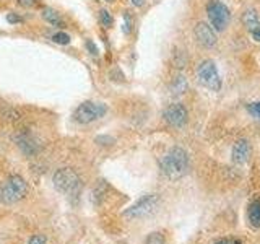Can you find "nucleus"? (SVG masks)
Returning a JSON list of instances; mask_svg holds the SVG:
<instances>
[{
    "label": "nucleus",
    "instance_id": "obj_27",
    "mask_svg": "<svg viewBox=\"0 0 260 244\" xmlns=\"http://www.w3.org/2000/svg\"><path fill=\"white\" fill-rule=\"evenodd\" d=\"M133 5H137V7H141V5L145 3V0H132Z\"/></svg>",
    "mask_w": 260,
    "mask_h": 244
},
{
    "label": "nucleus",
    "instance_id": "obj_10",
    "mask_svg": "<svg viewBox=\"0 0 260 244\" xmlns=\"http://www.w3.org/2000/svg\"><path fill=\"white\" fill-rule=\"evenodd\" d=\"M252 155V146L249 140H239L233 146V161L236 164H246Z\"/></svg>",
    "mask_w": 260,
    "mask_h": 244
},
{
    "label": "nucleus",
    "instance_id": "obj_18",
    "mask_svg": "<svg viewBox=\"0 0 260 244\" xmlns=\"http://www.w3.org/2000/svg\"><path fill=\"white\" fill-rule=\"evenodd\" d=\"M100 20L103 23V26H106V28L113 26V16H111V13L108 10H101L100 11Z\"/></svg>",
    "mask_w": 260,
    "mask_h": 244
},
{
    "label": "nucleus",
    "instance_id": "obj_15",
    "mask_svg": "<svg viewBox=\"0 0 260 244\" xmlns=\"http://www.w3.org/2000/svg\"><path fill=\"white\" fill-rule=\"evenodd\" d=\"M42 18H44L47 23L54 24V26H62V20H60L59 13L52 8H46L44 11H42Z\"/></svg>",
    "mask_w": 260,
    "mask_h": 244
},
{
    "label": "nucleus",
    "instance_id": "obj_17",
    "mask_svg": "<svg viewBox=\"0 0 260 244\" xmlns=\"http://www.w3.org/2000/svg\"><path fill=\"white\" fill-rule=\"evenodd\" d=\"M52 41L55 42V44L65 46V44H69V42H70V36L67 34V33H55V34L52 36Z\"/></svg>",
    "mask_w": 260,
    "mask_h": 244
},
{
    "label": "nucleus",
    "instance_id": "obj_11",
    "mask_svg": "<svg viewBox=\"0 0 260 244\" xmlns=\"http://www.w3.org/2000/svg\"><path fill=\"white\" fill-rule=\"evenodd\" d=\"M16 142H18V146L23 150V153L26 155H34L36 151L39 150L38 142H36L31 133H21V135L16 138Z\"/></svg>",
    "mask_w": 260,
    "mask_h": 244
},
{
    "label": "nucleus",
    "instance_id": "obj_8",
    "mask_svg": "<svg viewBox=\"0 0 260 244\" xmlns=\"http://www.w3.org/2000/svg\"><path fill=\"white\" fill-rule=\"evenodd\" d=\"M163 118L169 125L179 129V127H184L185 124H187L189 113H187V109H185L184 105H181V103H174V105L166 108Z\"/></svg>",
    "mask_w": 260,
    "mask_h": 244
},
{
    "label": "nucleus",
    "instance_id": "obj_9",
    "mask_svg": "<svg viewBox=\"0 0 260 244\" xmlns=\"http://www.w3.org/2000/svg\"><path fill=\"white\" fill-rule=\"evenodd\" d=\"M194 34H195V39L199 41V44L203 47H213L216 44V33L208 23H203V21L197 23Z\"/></svg>",
    "mask_w": 260,
    "mask_h": 244
},
{
    "label": "nucleus",
    "instance_id": "obj_24",
    "mask_svg": "<svg viewBox=\"0 0 260 244\" xmlns=\"http://www.w3.org/2000/svg\"><path fill=\"white\" fill-rule=\"evenodd\" d=\"M215 244H241L239 241H234V240H221L218 243H215Z\"/></svg>",
    "mask_w": 260,
    "mask_h": 244
},
{
    "label": "nucleus",
    "instance_id": "obj_14",
    "mask_svg": "<svg viewBox=\"0 0 260 244\" xmlns=\"http://www.w3.org/2000/svg\"><path fill=\"white\" fill-rule=\"evenodd\" d=\"M187 87H189V83H187V80H185V77L177 75L171 83V91H172V95H176V96L184 95L185 91H187Z\"/></svg>",
    "mask_w": 260,
    "mask_h": 244
},
{
    "label": "nucleus",
    "instance_id": "obj_16",
    "mask_svg": "<svg viewBox=\"0 0 260 244\" xmlns=\"http://www.w3.org/2000/svg\"><path fill=\"white\" fill-rule=\"evenodd\" d=\"M164 235L159 233V231H154V233L148 235L146 238V244H164Z\"/></svg>",
    "mask_w": 260,
    "mask_h": 244
},
{
    "label": "nucleus",
    "instance_id": "obj_12",
    "mask_svg": "<svg viewBox=\"0 0 260 244\" xmlns=\"http://www.w3.org/2000/svg\"><path fill=\"white\" fill-rule=\"evenodd\" d=\"M243 23L251 33L259 29L260 28V20H259L257 13H256V10H246L243 13Z\"/></svg>",
    "mask_w": 260,
    "mask_h": 244
},
{
    "label": "nucleus",
    "instance_id": "obj_7",
    "mask_svg": "<svg viewBox=\"0 0 260 244\" xmlns=\"http://www.w3.org/2000/svg\"><path fill=\"white\" fill-rule=\"evenodd\" d=\"M207 15L210 20V26L216 31H223L226 29L228 23H230V10L226 8V5L220 2V0H212L207 5Z\"/></svg>",
    "mask_w": 260,
    "mask_h": 244
},
{
    "label": "nucleus",
    "instance_id": "obj_2",
    "mask_svg": "<svg viewBox=\"0 0 260 244\" xmlns=\"http://www.w3.org/2000/svg\"><path fill=\"white\" fill-rule=\"evenodd\" d=\"M54 187L55 191L69 195V197H78L82 191V181L78 174L72 168H62L54 174Z\"/></svg>",
    "mask_w": 260,
    "mask_h": 244
},
{
    "label": "nucleus",
    "instance_id": "obj_13",
    "mask_svg": "<svg viewBox=\"0 0 260 244\" xmlns=\"http://www.w3.org/2000/svg\"><path fill=\"white\" fill-rule=\"evenodd\" d=\"M247 220L254 228H260V200H254L247 209Z\"/></svg>",
    "mask_w": 260,
    "mask_h": 244
},
{
    "label": "nucleus",
    "instance_id": "obj_19",
    "mask_svg": "<svg viewBox=\"0 0 260 244\" xmlns=\"http://www.w3.org/2000/svg\"><path fill=\"white\" fill-rule=\"evenodd\" d=\"M124 20H126V24H124V31L129 34L130 31H132V15H130V11H126Z\"/></svg>",
    "mask_w": 260,
    "mask_h": 244
},
{
    "label": "nucleus",
    "instance_id": "obj_28",
    "mask_svg": "<svg viewBox=\"0 0 260 244\" xmlns=\"http://www.w3.org/2000/svg\"><path fill=\"white\" fill-rule=\"evenodd\" d=\"M20 3H23V5H31L33 2H31V0H20Z\"/></svg>",
    "mask_w": 260,
    "mask_h": 244
},
{
    "label": "nucleus",
    "instance_id": "obj_22",
    "mask_svg": "<svg viewBox=\"0 0 260 244\" xmlns=\"http://www.w3.org/2000/svg\"><path fill=\"white\" fill-rule=\"evenodd\" d=\"M96 142L101 143V145H111V143H114V138L113 137H108V135H100V137L96 138Z\"/></svg>",
    "mask_w": 260,
    "mask_h": 244
},
{
    "label": "nucleus",
    "instance_id": "obj_5",
    "mask_svg": "<svg viewBox=\"0 0 260 244\" xmlns=\"http://www.w3.org/2000/svg\"><path fill=\"white\" fill-rule=\"evenodd\" d=\"M108 113V106L104 103H93L85 101L82 103L75 111V121L78 124H91L96 119L103 118Z\"/></svg>",
    "mask_w": 260,
    "mask_h": 244
},
{
    "label": "nucleus",
    "instance_id": "obj_1",
    "mask_svg": "<svg viewBox=\"0 0 260 244\" xmlns=\"http://www.w3.org/2000/svg\"><path fill=\"white\" fill-rule=\"evenodd\" d=\"M161 169L169 179H179L189 169V155L181 146L171 148L161 160Z\"/></svg>",
    "mask_w": 260,
    "mask_h": 244
},
{
    "label": "nucleus",
    "instance_id": "obj_6",
    "mask_svg": "<svg viewBox=\"0 0 260 244\" xmlns=\"http://www.w3.org/2000/svg\"><path fill=\"white\" fill-rule=\"evenodd\" d=\"M159 204V197L156 194H146L143 195L138 202H135L129 210H126L124 217H127L130 220H137V218H145L150 213L156 210V207Z\"/></svg>",
    "mask_w": 260,
    "mask_h": 244
},
{
    "label": "nucleus",
    "instance_id": "obj_23",
    "mask_svg": "<svg viewBox=\"0 0 260 244\" xmlns=\"http://www.w3.org/2000/svg\"><path fill=\"white\" fill-rule=\"evenodd\" d=\"M86 46H88V49H90V51H91V54H93V56H96V54H98V49H96V46L93 44L91 41H86Z\"/></svg>",
    "mask_w": 260,
    "mask_h": 244
},
{
    "label": "nucleus",
    "instance_id": "obj_21",
    "mask_svg": "<svg viewBox=\"0 0 260 244\" xmlns=\"http://www.w3.org/2000/svg\"><path fill=\"white\" fill-rule=\"evenodd\" d=\"M46 241H47V238L44 235H34L29 240V244H46Z\"/></svg>",
    "mask_w": 260,
    "mask_h": 244
},
{
    "label": "nucleus",
    "instance_id": "obj_3",
    "mask_svg": "<svg viewBox=\"0 0 260 244\" xmlns=\"http://www.w3.org/2000/svg\"><path fill=\"white\" fill-rule=\"evenodd\" d=\"M26 182L21 178V176H10V178L5 181V184L0 189V200L8 205L15 204L20 199H23L26 195Z\"/></svg>",
    "mask_w": 260,
    "mask_h": 244
},
{
    "label": "nucleus",
    "instance_id": "obj_4",
    "mask_svg": "<svg viewBox=\"0 0 260 244\" xmlns=\"http://www.w3.org/2000/svg\"><path fill=\"white\" fill-rule=\"evenodd\" d=\"M197 78H199L202 87L212 91L221 90V78L213 60H203L199 65V69H197Z\"/></svg>",
    "mask_w": 260,
    "mask_h": 244
},
{
    "label": "nucleus",
    "instance_id": "obj_25",
    "mask_svg": "<svg viewBox=\"0 0 260 244\" xmlns=\"http://www.w3.org/2000/svg\"><path fill=\"white\" fill-rule=\"evenodd\" d=\"M7 20H8V21H11V23H18V21H21V18H18V16H15L13 13H11V15H8V16H7Z\"/></svg>",
    "mask_w": 260,
    "mask_h": 244
},
{
    "label": "nucleus",
    "instance_id": "obj_26",
    "mask_svg": "<svg viewBox=\"0 0 260 244\" xmlns=\"http://www.w3.org/2000/svg\"><path fill=\"white\" fill-rule=\"evenodd\" d=\"M252 38L256 39V41H259V42H260V28H259V29H256V31H252Z\"/></svg>",
    "mask_w": 260,
    "mask_h": 244
},
{
    "label": "nucleus",
    "instance_id": "obj_20",
    "mask_svg": "<svg viewBox=\"0 0 260 244\" xmlns=\"http://www.w3.org/2000/svg\"><path fill=\"white\" fill-rule=\"evenodd\" d=\"M249 113L254 116V118L260 119V101H257V103H252V105L249 106Z\"/></svg>",
    "mask_w": 260,
    "mask_h": 244
},
{
    "label": "nucleus",
    "instance_id": "obj_29",
    "mask_svg": "<svg viewBox=\"0 0 260 244\" xmlns=\"http://www.w3.org/2000/svg\"><path fill=\"white\" fill-rule=\"evenodd\" d=\"M106 2H114V0H106Z\"/></svg>",
    "mask_w": 260,
    "mask_h": 244
}]
</instances>
